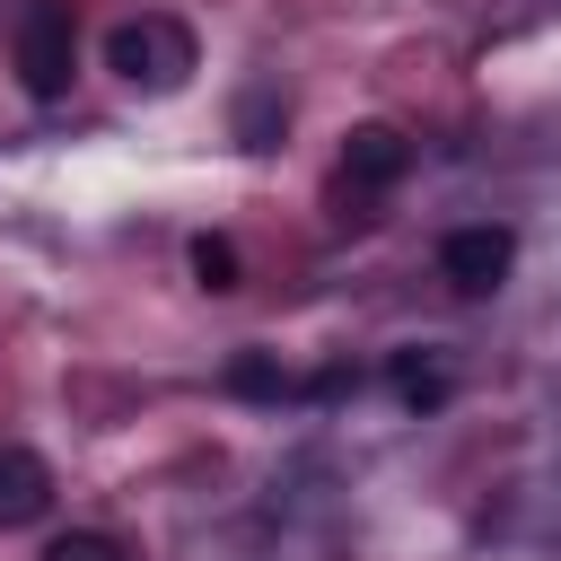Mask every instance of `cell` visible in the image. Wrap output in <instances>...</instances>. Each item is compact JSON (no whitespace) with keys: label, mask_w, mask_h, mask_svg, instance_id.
<instances>
[{"label":"cell","mask_w":561,"mask_h":561,"mask_svg":"<svg viewBox=\"0 0 561 561\" xmlns=\"http://www.w3.org/2000/svg\"><path fill=\"white\" fill-rule=\"evenodd\" d=\"M280 123H289V96H280L272 79H254V88L237 96V140H245V149H272Z\"/></svg>","instance_id":"obj_6"},{"label":"cell","mask_w":561,"mask_h":561,"mask_svg":"<svg viewBox=\"0 0 561 561\" xmlns=\"http://www.w3.org/2000/svg\"><path fill=\"white\" fill-rule=\"evenodd\" d=\"M228 394H245V403H280V394H298V377H289L272 351H237V359H228Z\"/></svg>","instance_id":"obj_7"},{"label":"cell","mask_w":561,"mask_h":561,"mask_svg":"<svg viewBox=\"0 0 561 561\" xmlns=\"http://www.w3.org/2000/svg\"><path fill=\"white\" fill-rule=\"evenodd\" d=\"M70 70H79L70 0H26V18H18V88L53 105V96H70Z\"/></svg>","instance_id":"obj_2"},{"label":"cell","mask_w":561,"mask_h":561,"mask_svg":"<svg viewBox=\"0 0 561 561\" xmlns=\"http://www.w3.org/2000/svg\"><path fill=\"white\" fill-rule=\"evenodd\" d=\"M105 70L131 79V88H149V96H167V88H184V79L202 70V44H193L184 18L140 9V18H123V26L105 35Z\"/></svg>","instance_id":"obj_1"},{"label":"cell","mask_w":561,"mask_h":561,"mask_svg":"<svg viewBox=\"0 0 561 561\" xmlns=\"http://www.w3.org/2000/svg\"><path fill=\"white\" fill-rule=\"evenodd\" d=\"M237 272H245V263H237L228 237H193V280H202V289H237Z\"/></svg>","instance_id":"obj_8"},{"label":"cell","mask_w":561,"mask_h":561,"mask_svg":"<svg viewBox=\"0 0 561 561\" xmlns=\"http://www.w3.org/2000/svg\"><path fill=\"white\" fill-rule=\"evenodd\" d=\"M508 263H517V237H508L500 219H473V228H447V237H438V280H447L456 298H491V289L508 280Z\"/></svg>","instance_id":"obj_3"},{"label":"cell","mask_w":561,"mask_h":561,"mask_svg":"<svg viewBox=\"0 0 561 561\" xmlns=\"http://www.w3.org/2000/svg\"><path fill=\"white\" fill-rule=\"evenodd\" d=\"M403 167H412V140H403L394 123H359V131L342 140V175H351V184H368V193L403 184Z\"/></svg>","instance_id":"obj_5"},{"label":"cell","mask_w":561,"mask_h":561,"mask_svg":"<svg viewBox=\"0 0 561 561\" xmlns=\"http://www.w3.org/2000/svg\"><path fill=\"white\" fill-rule=\"evenodd\" d=\"M44 561H123V543H114V535H96V526H70V535H53V543H44Z\"/></svg>","instance_id":"obj_9"},{"label":"cell","mask_w":561,"mask_h":561,"mask_svg":"<svg viewBox=\"0 0 561 561\" xmlns=\"http://www.w3.org/2000/svg\"><path fill=\"white\" fill-rule=\"evenodd\" d=\"M394 386H403V403H438V394H447V377H438V368H421V359H403V368H394Z\"/></svg>","instance_id":"obj_10"},{"label":"cell","mask_w":561,"mask_h":561,"mask_svg":"<svg viewBox=\"0 0 561 561\" xmlns=\"http://www.w3.org/2000/svg\"><path fill=\"white\" fill-rule=\"evenodd\" d=\"M53 508V465L18 438H0V526H35Z\"/></svg>","instance_id":"obj_4"}]
</instances>
